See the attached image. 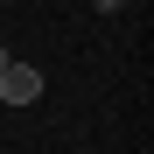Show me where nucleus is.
Returning <instances> with one entry per match:
<instances>
[{"label": "nucleus", "instance_id": "obj_1", "mask_svg": "<svg viewBox=\"0 0 154 154\" xmlns=\"http://www.w3.org/2000/svg\"><path fill=\"white\" fill-rule=\"evenodd\" d=\"M42 98V70L35 63H7L0 70V105H35Z\"/></svg>", "mask_w": 154, "mask_h": 154}, {"label": "nucleus", "instance_id": "obj_2", "mask_svg": "<svg viewBox=\"0 0 154 154\" xmlns=\"http://www.w3.org/2000/svg\"><path fill=\"white\" fill-rule=\"evenodd\" d=\"M7 63H14V56H7V42H0V70H7Z\"/></svg>", "mask_w": 154, "mask_h": 154}]
</instances>
